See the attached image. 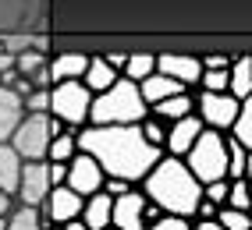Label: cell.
<instances>
[{
  "label": "cell",
  "instance_id": "obj_1",
  "mask_svg": "<svg viewBox=\"0 0 252 230\" xmlns=\"http://www.w3.org/2000/svg\"><path fill=\"white\" fill-rule=\"evenodd\" d=\"M75 145L89 153L107 177H121L128 184H139L163 156L157 145L142 138L139 124H86L75 131Z\"/></svg>",
  "mask_w": 252,
  "mask_h": 230
},
{
  "label": "cell",
  "instance_id": "obj_2",
  "mask_svg": "<svg viewBox=\"0 0 252 230\" xmlns=\"http://www.w3.org/2000/svg\"><path fill=\"white\" fill-rule=\"evenodd\" d=\"M139 184H142L139 191L146 195V202L160 205V212H174V216H185V220H192L199 199H203V184L192 177L185 159L167 156V153L149 167V174Z\"/></svg>",
  "mask_w": 252,
  "mask_h": 230
},
{
  "label": "cell",
  "instance_id": "obj_3",
  "mask_svg": "<svg viewBox=\"0 0 252 230\" xmlns=\"http://www.w3.org/2000/svg\"><path fill=\"white\" fill-rule=\"evenodd\" d=\"M149 113V106L142 103L139 85L128 78H117L110 89L96 92L89 103V124H139Z\"/></svg>",
  "mask_w": 252,
  "mask_h": 230
},
{
  "label": "cell",
  "instance_id": "obj_4",
  "mask_svg": "<svg viewBox=\"0 0 252 230\" xmlns=\"http://www.w3.org/2000/svg\"><path fill=\"white\" fill-rule=\"evenodd\" d=\"M181 159H185V167L192 170V177L199 184L220 180L227 174V135L224 131H213V128H203L199 138L189 145V153Z\"/></svg>",
  "mask_w": 252,
  "mask_h": 230
},
{
  "label": "cell",
  "instance_id": "obj_5",
  "mask_svg": "<svg viewBox=\"0 0 252 230\" xmlns=\"http://www.w3.org/2000/svg\"><path fill=\"white\" fill-rule=\"evenodd\" d=\"M89 103H93V92L82 85L78 78L54 81V85H50V117L64 121L71 131L89 124Z\"/></svg>",
  "mask_w": 252,
  "mask_h": 230
},
{
  "label": "cell",
  "instance_id": "obj_6",
  "mask_svg": "<svg viewBox=\"0 0 252 230\" xmlns=\"http://www.w3.org/2000/svg\"><path fill=\"white\" fill-rule=\"evenodd\" d=\"M7 142L22 159H46V142H50L46 113H22V121L14 124Z\"/></svg>",
  "mask_w": 252,
  "mask_h": 230
},
{
  "label": "cell",
  "instance_id": "obj_7",
  "mask_svg": "<svg viewBox=\"0 0 252 230\" xmlns=\"http://www.w3.org/2000/svg\"><path fill=\"white\" fill-rule=\"evenodd\" d=\"M192 113L203 121V128H213V131H224V135H227L234 113H238V100H234L231 92H206V89H199Z\"/></svg>",
  "mask_w": 252,
  "mask_h": 230
},
{
  "label": "cell",
  "instance_id": "obj_8",
  "mask_svg": "<svg viewBox=\"0 0 252 230\" xmlns=\"http://www.w3.org/2000/svg\"><path fill=\"white\" fill-rule=\"evenodd\" d=\"M54 188L50 184V167L46 159H25L22 174H18V188H14V205H32L39 209V202L46 199V191Z\"/></svg>",
  "mask_w": 252,
  "mask_h": 230
},
{
  "label": "cell",
  "instance_id": "obj_9",
  "mask_svg": "<svg viewBox=\"0 0 252 230\" xmlns=\"http://www.w3.org/2000/svg\"><path fill=\"white\" fill-rule=\"evenodd\" d=\"M82 212V195H75L68 184H54L46 191V199L39 202V216L50 223V227H61V223H68V220H75Z\"/></svg>",
  "mask_w": 252,
  "mask_h": 230
},
{
  "label": "cell",
  "instance_id": "obj_10",
  "mask_svg": "<svg viewBox=\"0 0 252 230\" xmlns=\"http://www.w3.org/2000/svg\"><path fill=\"white\" fill-rule=\"evenodd\" d=\"M103 167H99V163L89 156V153H75L71 159H68V177H64V184H68L75 195H82V199H86V195H93V191H99V184H103Z\"/></svg>",
  "mask_w": 252,
  "mask_h": 230
},
{
  "label": "cell",
  "instance_id": "obj_11",
  "mask_svg": "<svg viewBox=\"0 0 252 230\" xmlns=\"http://www.w3.org/2000/svg\"><path fill=\"white\" fill-rule=\"evenodd\" d=\"M110 230H146V195L128 188L110 205Z\"/></svg>",
  "mask_w": 252,
  "mask_h": 230
},
{
  "label": "cell",
  "instance_id": "obj_12",
  "mask_svg": "<svg viewBox=\"0 0 252 230\" xmlns=\"http://www.w3.org/2000/svg\"><path fill=\"white\" fill-rule=\"evenodd\" d=\"M157 71L174 78L178 85L192 89L199 85V75H203V64H199V57H189V53H160L157 57Z\"/></svg>",
  "mask_w": 252,
  "mask_h": 230
},
{
  "label": "cell",
  "instance_id": "obj_13",
  "mask_svg": "<svg viewBox=\"0 0 252 230\" xmlns=\"http://www.w3.org/2000/svg\"><path fill=\"white\" fill-rule=\"evenodd\" d=\"M199 131H203V121H199L195 113H185V117L171 121L167 124V138H163V153L181 159L185 153H189V145L199 138Z\"/></svg>",
  "mask_w": 252,
  "mask_h": 230
},
{
  "label": "cell",
  "instance_id": "obj_14",
  "mask_svg": "<svg viewBox=\"0 0 252 230\" xmlns=\"http://www.w3.org/2000/svg\"><path fill=\"white\" fill-rule=\"evenodd\" d=\"M110 205H114V199H110L107 191H93V195L82 199L78 220L86 223L89 230H107V227H110Z\"/></svg>",
  "mask_w": 252,
  "mask_h": 230
},
{
  "label": "cell",
  "instance_id": "obj_15",
  "mask_svg": "<svg viewBox=\"0 0 252 230\" xmlns=\"http://www.w3.org/2000/svg\"><path fill=\"white\" fill-rule=\"evenodd\" d=\"M227 92L238 103L252 96V57L249 53H242V57L231 60V68H227Z\"/></svg>",
  "mask_w": 252,
  "mask_h": 230
},
{
  "label": "cell",
  "instance_id": "obj_16",
  "mask_svg": "<svg viewBox=\"0 0 252 230\" xmlns=\"http://www.w3.org/2000/svg\"><path fill=\"white\" fill-rule=\"evenodd\" d=\"M135 85H139V96H142L146 106H153V103L167 100V96H174V92H185V85H178L174 78H167V75H160V71H153L149 78L135 81Z\"/></svg>",
  "mask_w": 252,
  "mask_h": 230
},
{
  "label": "cell",
  "instance_id": "obj_17",
  "mask_svg": "<svg viewBox=\"0 0 252 230\" xmlns=\"http://www.w3.org/2000/svg\"><path fill=\"white\" fill-rule=\"evenodd\" d=\"M86 64H89V53H75V50H68V53L50 57L46 68H50V78H54V81H71V78H82Z\"/></svg>",
  "mask_w": 252,
  "mask_h": 230
},
{
  "label": "cell",
  "instance_id": "obj_18",
  "mask_svg": "<svg viewBox=\"0 0 252 230\" xmlns=\"http://www.w3.org/2000/svg\"><path fill=\"white\" fill-rule=\"evenodd\" d=\"M117 78H121V75H117L103 57H89V64H86V71H82V78H78V81H82V85H86V89L96 96V92L110 89Z\"/></svg>",
  "mask_w": 252,
  "mask_h": 230
},
{
  "label": "cell",
  "instance_id": "obj_19",
  "mask_svg": "<svg viewBox=\"0 0 252 230\" xmlns=\"http://www.w3.org/2000/svg\"><path fill=\"white\" fill-rule=\"evenodd\" d=\"M192 106H195V96L185 89V92H174V96H167V100L153 103V106H149V113H157L163 124H171V121L185 117V113H192Z\"/></svg>",
  "mask_w": 252,
  "mask_h": 230
},
{
  "label": "cell",
  "instance_id": "obj_20",
  "mask_svg": "<svg viewBox=\"0 0 252 230\" xmlns=\"http://www.w3.org/2000/svg\"><path fill=\"white\" fill-rule=\"evenodd\" d=\"M22 113H25V110H22V96L0 85V142H7V138H11L14 124L22 121Z\"/></svg>",
  "mask_w": 252,
  "mask_h": 230
},
{
  "label": "cell",
  "instance_id": "obj_21",
  "mask_svg": "<svg viewBox=\"0 0 252 230\" xmlns=\"http://www.w3.org/2000/svg\"><path fill=\"white\" fill-rule=\"evenodd\" d=\"M22 156L11 149V142H0V191H7L14 199V188H18V174H22Z\"/></svg>",
  "mask_w": 252,
  "mask_h": 230
},
{
  "label": "cell",
  "instance_id": "obj_22",
  "mask_svg": "<svg viewBox=\"0 0 252 230\" xmlns=\"http://www.w3.org/2000/svg\"><path fill=\"white\" fill-rule=\"evenodd\" d=\"M227 138H234L238 145L252 149V96L238 103V113H234V121L227 128Z\"/></svg>",
  "mask_w": 252,
  "mask_h": 230
},
{
  "label": "cell",
  "instance_id": "obj_23",
  "mask_svg": "<svg viewBox=\"0 0 252 230\" xmlns=\"http://www.w3.org/2000/svg\"><path fill=\"white\" fill-rule=\"evenodd\" d=\"M4 230H54V227L39 216V209H32V205H11Z\"/></svg>",
  "mask_w": 252,
  "mask_h": 230
},
{
  "label": "cell",
  "instance_id": "obj_24",
  "mask_svg": "<svg viewBox=\"0 0 252 230\" xmlns=\"http://www.w3.org/2000/svg\"><path fill=\"white\" fill-rule=\"evenodd\" d=\"M252 149H245V145H238L234 138H227V180H245L249 170H252Z\"/></svg>",
  "mask_w": 252,
  "mask_h": 230
},
{
  "label": "cell",
  "instance_id": "obj_25",
  "mask_svg": "<svg viewBox=\"0 0 252 230\" xmlns=\"http://www.w3.org/2000/svg\"><path fill=\"white\" fill-rule=\"evenodd\" d=\"M75 153H78L75 131H61V135H54V138L46 142V163H68Z\"/></svg>",
  "mask_w": 252,
  "mask_h": 230
},
{
  "label": "cell",
  "instance_id": "obj_26",
  "mask_svg": "<svg viewBox=\"0 0 252 230\" xmlns=\"http://www.w3.org/2000/svg\"><path fill=\"white\" fill-rule=\"evenodd\" d=\"M153 71H157V53H128L121 78H128V81H142V78H149Z\"/></svg>",
  "mask_w": 252,
  "mask_h": 230
},
{
  "label": "cell",
  "instance_id": "obj_27",
  "mask_svg": "<svg viewBox=\"0 0 252 230\" xmlns=\"http://www.w3.org/2000/svg\"><path fill=\"white\" fill-rule=\"evenodd\" d=\"M46 64V53H39L36 46H25V50H18L14 53V71H18L22 78H29V75H36L39 68Z\"/></svg>",
  "mask_w": 252,
  "mask_h": 230
},
{
  "label": "cell",
  "instance_id": "obj_28",
  "mask_svg": "<svg viewBox=\"0 0 252 230\" xmlns=\"http://www.w3.org/2000/svg\"><path fill=\"white\" fill-rule=\"evenodd\" d=\"M217 223H220L224 230H252V220L245 209H231V205H217Z\"/></svg>",
  "mask_w": 252,
  "mask_h": 230
},
{
  "label": "cell",
  "instance_id": "obj_29",
  "mask_svg": "<svg viewBox=\"0 0 252 230\" xmlns=\"http://www.w3.org/2000/svg\"><path fill=\"white\" fill-rule=\"evenodd\" d=\"M139 131H142V138L149 145H157V149L163 153V138H167V124L157 117V113H146V117L139 121Z\"/></svg>",
  "mask_w": 252,
  "mask_h": 230
},
{
  "label": "cell",
  "instance_id": "obj_30",
  "mask_svg": "<svg viewBox=\"0 0 252 230\" xmlns=\"http://www.w3.org/2000/svg\"><path fill=\"white\" fill-rule=\"evenodd\" d=\"M249 177L245 180H227V199H224V205H231V209H245L249 212Z\"/></svg>",
  "mask_w": 252,
  "mask_h": 230
},
{
  "label": "cell",
  "instance_id": "obj_31",
  "mask_svg": "<svg viewBox=\"0 0 252 230\" xmlns=\"http://www.w3.org/2000/svg\"><path fill=\"white\" fill-rule=\"evenodd\" d=\"M22 110L25 113H50V89H32L22 96Z\"/></svg>",
  "mask_w": 252,
  "mask_h": 230
},
{
  "label": "cell",
  "instance_id": "obj_32",
  "mask_svg": "<svg viewBox=\"0 0 252 230\" xmlns=\"http://www.w3.org/2000/svg\"><path fill=\"white\" fill-rule=\"evenodd\" d=\"M189 227H192V220L174 216V212H160L153 223H146V230H189Z\"/></svg>",
  "mask_w": 252,
  "mask_h": 230
},
{
  "label": "cell",
  "instance_id": "obj_33",
  "mask_svg": "<svg viewBox=\"0 0 252 230\" xmlns=\"http://www.w3.org/2000/svg\"><path fill=\"white\" fill-rule=\"evenodd\" d=\"M199 89H206V92H227V71H203V75H199Z\"/></svg>",
  "mask_w": 252,
  "mask_h": 230
},
{
  "label": "cell",
  "instance_id": "obj_34",
  "mask_svg": "<svg viewBox=\"0 0 252 230\" xmlns=\"http://www.w3.org/2000/svg\"><path fill=\"white\" fill-rule=\"evenodd\" d=\"M203 199H206V202H213V205H224V199H227V177L203 184Z\"/></svg>",
  "mask_w": 252,
  "mask_h": 230
},
{
  "label": "cell",
  "instance_id": "obj_35",
  "mask_svg": "<svg viewBox=\"0 0 252 230\" xmlns=\"http://www.w3.org/2000/svg\"><path fill=\"white\" fill-rule=\"evenodd\" d=\"M128 188H135V184H128V180H121V177H103V184H99V191H107L110 199H117V195H125Z\"/></svg>",
  "mask_w": 252,
  "mask_h": 230
},
{
  "label": "cell",
  "instance_id": "obj_36",
  "mask_svg": "<svg viewBox=\"0 0 252 230\" xmlns=\"http://www.w3.org/2000/svg\"><path fill=\"white\" fill-rule=\"evenodd\" d=\"M199 64H203V71H227V68H231V57L210 53V57H199Z\"/></svg>",
  "mask_w": 252,
  "mask_h": 230
},
{
  "label": "cell",
  "instance_id": "obj_37",
  "mask_svg": "<svg viewBox=\"0 0 252 230\" xmlns=\"http://www.w3.org/2000/svg\"><path fill=\"white\" fill-rule=\"evenodd\" d=\"M25 46H32L29 36H4L0 39V50H7V53H18V50H25Z\"/></svg>",
  "mask_w": 252,
  "mask_h": 230
},
{
  "label": "cell",
  "instance_id": "obj_38",
  "mask_svg": "<svg viewBox=\"0 0 252 230\" xmlns=\"http://www.w3.org/2000/svg\"><path fill=\"white\" fill-rule=\"evenodd\" d=\"M213 216H217V205L206 202V199H199V205H195V212H192V220H213Z\"/></svg>",
  "mask_w": 252,
  "mask_h": 230
},
{
  "label": "cell",
  "instance_id": "obj_39",
  "mask_svg": "<svg viewBox=\"0 0 252 230\" xmlns=\"http://www.w3.org/2000/svg\"><path fill=\"white\" fill-rule=\"evenodd\" d=\"M50 167V184H64V177H68V163H46Z\"/></svg>",
  "mask_w": 252,
  "mask_h": 230
},
{
  "label": "cell",
  "instance_id": "obj_40",
  "mask_svg": "<svg viewBox=\"0 0 252 230\" xmlns=\"http://www.w3.org/2000/svg\"><path fill=\"white\" fill-rule=\"evenodd\" d=\"M103 60L110 64V68H114L117 75H121V71H125V60H128V53H103Z\"/></svg>",
  "mask_w": 252,
  "mask_h": 230
},
{
  "label": "cell",
  "instance_id": "obj_41",
  "mask_svg": "<svg viewBox=\"0 0 252 230\" xmlns=\"http://www.w3.org/2000/svg\"><path fill=\"white\" fill-rule=\"evenodd\" d=\"M189 230H224L220 223H217V220H192V227Z\"/></svg>",
  "mask_w": 252,
  "mask_h": 230
},
{
  "label": "cell",
  "instance_id": "obj_42",
  "mask_svg": "<svg viewBox=\"0 0 252 230\" xmlns=\"http://www.w3.org/2000/svg\"><path fill=\"white\" fill-rule=\"evenodd\" d=\"M11 205H14V199H11L7 191H0V216H7V212H11Z\"/></svg>",
  "mask_w": 252,
  "mask_h": 230
},
{
  "label": "cell",
  "instance_id": "obj_43",
  "mask_svg": "<svg viewBox=\"0 0 252 230\" xmlns=\"http://www.w3.org/2000/svg\"><path fill=\"white\" fill-rule=\"evenodd\" d=\"M11 68H14V53L0 50V71H11Z\"/></svg>",
  "mask_w": 252,
  "mask_h": 230
},
{
  "label": "cell",
  "instance_id": "obj_44",
  "mask_svg": "<svg viewBox=\"0 0 252 230\" xmlns=\"http://www.w3.org/2000/svg\"><path fill=\"white\" fill-rule=\"evenodd\" d=\"M57 230H89V227H86V223H82V220L75 216V220H68V223H61Z\"/></svg>",
  "mask_w": 252,
  "mask_h": 230
},
{
  "label": "cell",
  "instance_id": "obj_45",
  "mask_svg": "<svg viewBox=\"0 0 252 230\" xmlns=\"http://www.w3.org/2000/svg\"><path fill=\"white\" fill-rule=\"evenodd\" d=\"M32 46H36L39 53H50V39H46V36H36V39H32Z\"/></svg>",
  "mask_w": 252,
  "mask_h": 230
},
{
  "label": "cell",
  "instance_id": "obj_46",
  "mask_svg": "<svg viewBox=\"0 0 252 230\" xmlns=\"http://www.w3.org/2000/svg\"><path fill=\"white\" fill-rule=\"evenodd\" d=\"M4 227H7V216H0V230H4Z\"/></svg>",
  "mask_w": 252,
  "mask_h": 230
},
{
  "label": "cell",
  "instance_id": "obj_47",
  "mask_svg": "<svg viewBox=\"0 0 252 230\" xmlns=\"http://www.w3.org/2000/svg\"><path fill=\"white\" fill-rule=\"evenodd\" d=\"M107 230H110V227H107Z\"/></svg>",
  "mask_w": 252,
  "mask_h": 230
}]
</instances>
